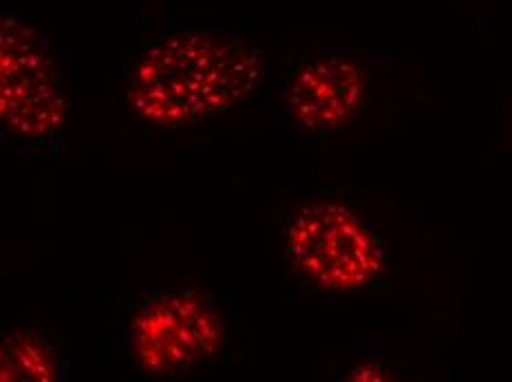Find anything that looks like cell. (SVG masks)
I'll return each instance as SVG.
<instances>
[{
	"mask_svg": "<svg viewBox=\"0 0 512 382\" xmlns=\"http://www.w3.org/2000/svg\"><path fill=\"white\" fill-rule=\"evenodd\" d=\"M223 343V323L195 292L157 294L133 321V352L153 374H181L210 358Z\"/></svg>",
	"mask_w": 512,
	"mask_h": 382,
	"instance_id": "cell-4",
	"label": "cell"
},
{
	"mask_svg": "<svg viewBox=\"0 0 512 382\" xmlns=\"http://www.w3.org/2000/svg\"><path fill=\"white\" fill-rule=\"evenodd\" d=\"M287 252L305 279L334 292L367 288L384 268L378 239L340 204H309L298 212L287 232Z\"/></svg>",
	"mask_w": 512,
	"mask_h": 382,
	"instance_id": "cell-2",
	"label": "cell"
},
{
	"mask_svg": "<svg viewBox=\"0 0 512 382\" xmlns=\"http://www.w3.org/2000/svg\"><path fill=\"white\" fill-rule=\"evenodd\" d=\"M0 115L29 142H47L64 131L67 100L49 49L18 18L0 25Z\"/></svg>",
	"mask_w": 512,
	"mask_h": 382,
	"instance_id": "cell-3",
	"label": "cell"
},
{
	"mask_svg": "<svg viewBox=\"0 0 512 382\" xmlns=\"http://www.w3.org/2000/svg\"><path fill=\"white\" fill-rule=\"evenodd\" d=\"M263 82L259 51L210 34H173L148 47L128 82V106L159 126L228 115Z\"/></svg>",
	"mask_w": 512,
	"mask_h": 382,
	"instance_id": "cell-1",
	"label": "cell"
},
{
	"mask_svg": "<svg viewBox=\"0 0 512 382\" xmlns=\"http://www.w3.org/2000/svg\"><path fill=\"white\" fill-rule=\"evenodd\" d=\"M56 352L34 332L9 336L3 345V380H56Z\"/></svg>",
	"mask_w": 512,
	"mask_h": 382,
	"instance_id": "cell-6",
	"label": "cell"
},
{
	"mask_svg": "<svg viewBox=\"0 0 512 382\" xmlns=\"http://www.w3.org/2000/svg\"><path fill=\"white\" fill-rule=\"evenodd\" d=\"M365 93L360 62L345 51L320 53L294 71L285 87L290 120L305 131H334L358 111Z\"/></svg>",
	"mask_w": 512,
	"mask_h": 382,
	"instance_id": "cell-5",
	"label": "cell"
}]
</instances>
